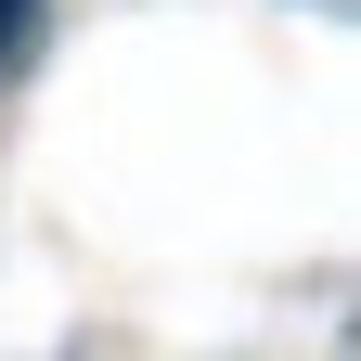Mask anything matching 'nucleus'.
Instances as JSON below:
<instances>
[{
    "instance_id": "nucleus-1",
    "label": "nucleus",
    "mask_w": 361,
    "mask_h": 361,
    "mask_svg": "<svg viewBox=\"0 0 361 361\" xmlns=\"http://www.w3.org/2000/svg\"><path fill=\"white\" fill-rule=\"evenodd\" d=\"M26 39H39V0H0V78L26 65Z\"/></svg>"
}]
</instances>
